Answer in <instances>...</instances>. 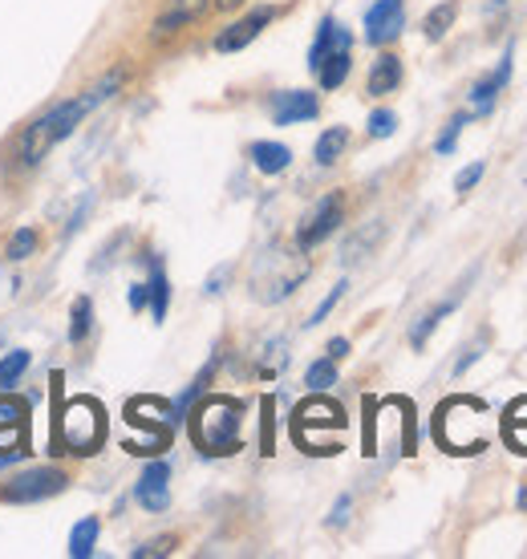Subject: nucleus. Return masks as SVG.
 Listing matches in <instances>:
<instances>
[{
  "instance_id": "nucleus-27",
  "label": "nucleus",
  "mask_w": 527,
  "mask_h": 559,
  "mask_svg": "<svg viewBox=\"0 0 527 559\" xmlns=\"http://www.w3.org/2000/svg\"><path fill=\"white\" fill-rule=\"evenodd\" d=\"M94 544H97V519H82L70 535V556L73 559H85L94 556Z\"/></svg>"
},
{
  "instance_id": "nucleus-31",
  "label": "nucleus",
  "mask_w": 527,
  "mask_h": 559,
  "mask_svg": "<svg viewBox=\"0 0 527 559\" xmlns=\"http://www.w3.org/2000/svg\"><path fill=\"white\" fill-rule=\"evenodd\" d=\"M462 127H467V114H458V118H450L446 122V130L438 134V142H434V151L438 154H450L458 146V134H462Z\"/></svg>"
},
{
  "instance_id": "nucleus-35",
  "label": "nucleus",
  "mask_w": 527,
  "mask_h": 559,
  "mask_svg": "<svg viewBox=\"0 0 527 559\" xmlns=\"http://www.w3.org/2000/svg\"><path fill=\"white\" fill-rule=\"evenodd\" d=\"M341 296H346V284H337L333 293H329V296H325V300H320L317 312H313V321H308V324H320V321H325V317H329V312H333V308H337V300H341Z\"/></svg>"
},
{
  "instance_id": "nucleus-32",
  "label": "nucleus",
  "mask_w": 527,
  "mask_h": 559,
  "mask_svg": "<svg viewBox=\"0 0 527 559\" xmlns=\"http://www.w3.org/2000/svg\"><path fill=\"white\" fill-rule=\"evenodd\" d=\"M398 130V114L394 110H374L370 114V139H389Z\"/></svg>"
},
{
  "instance_id": "nucleus-39",
  "label": "nucleus",
  "mask_w": 527,
  "mask_h": 559,
  "mask_svg": "<svg viewBox=\"0 0 527 559\" xmlns=\"http://www.w3.org/2000/svg\"><path fill=\"white\" fill-rule=\"evenodd\" d=\"M130 308H147V284H134V288H130Z\"/></svg>"
},
{
  "instance_id": "nucleus-18",
  "label": "nucleus",
  "mask_w": 527,
  "mask_h": 559,
  "mask_svg": "<svg viewBox=\"0 0 527 559\" xmlns=\"http://www.w3.org/2000/svg\"><path fill=\"white\" fill-rule=\"evenodd\" d=\"M503 438L515 454H527V397H515L503 414Z\"/></svg>"
},
{
  "instance_id": "nucleus-29",
  "label": "nucleus",
  "mask_w": 527,
  "mask_h": 559,
  "mask_svg": "<svg viewBox=\"0 0 527 559\" xmlns=\"http://www.w3.org/2000/svg\"><path fill=\"white\" fill-rule=\"evenodd\" d=\"M333 381H337V361H329V357H325V361H313V365H308L305 385L313 393H325L329 385H333Z\"/></svg>"
},
{
  "instance_id": "nucleus-41",
  "label": "nucleus",
  "mask_w": 527,
  "mask_h": 559,
  "mask_svg": "<svg viewBox=\"0 0 527 559\" xmlns=\"http://www.w3.org/2000/svg\"><path fill=\"white\" fill-rule=\"evenodd\" d=\"M220 9H236V4H244V0H215Z\"/></svg>"
},
{
  "instance_id": "nucleus-13",
  "label": "nucleus",
  "mask_w": 527,
  "mask_h": 559,
  "mask_svg": "<svg viewBox=\"0 0 527 559\" xmlns=\"http://www.w3.org/2000/svg\"><path fill=\"white\" fill-rule=\"evenodd\" d=\"M317 110H320V102H317V94H308V90H284V94H277V102H272L277 127L308 122V118H317Z\"/></svg>"
},
{
  "instance_id": "nucleus-9",
  "label": "nucleus",
  "mask_w": 527,
  "mask_h": 559,
  "mask_svg": "<svg viewBox=\"0 0 527 559\" xmlns=\"http://www.w3.org/2000/svg\"><path fill=\"white\" fill-rule=\"evenodd\" d=\"M406 28V4L402 0H377L365 13V41L370 45H389L398 41Z\"/></svg>"
},
{
  "instance_id": "nucleus-16",
  "label": "nucleus",
  "mask_w": 527,
  "mask_h": 559,
  "mask_svg": "<svg viewBox=\"0 0 527 559\" xmlns=\"http://www.w3.org/2000/svg\"><path fill=\"white\" fill-rule=\"evenodd\" d=\"M203 13H208V0H171L167 9L159 13V21H154V33H175V28L199 21Z\"/></svg>"
},
{
  "instance_id": "nucleus-24",
  "label": "nucleus",
  "mask_w": 527,
  "mask_h": 559,
  "mask_svg": "<svg viewBox=\"0 0 527 559\" xmlns=\"http://www.w3.org/2000/svg\"><path fill=\"white\" fill-rule=\"evenodd\" d=\"M28 357L25 349H13V353H4V361H0V390L9 393V390H16V381L25 378V369H28Z\"/></svg>"
},
{
  "instance_id": "nucleus-23",
  "label": "nucleus",
  "mask_w": 527,
  "mask_h": 559,
  "mask_svg": "<svg viewBox=\"0 0 527 559\" xmlns=\"http://www.w3.org/2000/svg\"><path fill=\"white\" fill-rule=\"evenodd\" d=\"M377 239H382V224H365V227H361L358 236L346 243V264H361V260H365V255L377 248Z\"/></svg>"
},
{
  "instance_id": "nucleus-33",
  "label": "nucleus",
  "mask_w": 527,
  "mask_h": 559,
  "mask_svg": "<svg viewBox=\"0 0 527 559\" xmlns=\"http://www.w3.org/2000/svg\"><path fill=\"white\" fill-rule=\"evenodd\" d=\"M175 551V535H159V539H151V544L134 547L130 556L134 559H151V556H171Z\"/></svg>"
},
{
  "instance_id": "nucleus-19",
  "label": "nucleus",
  "mask_w": 527,
  "mask_h": 559,
  "mask_svg": "<svg viewBox=\"0 0 527 559\" xmlns=\"http://www.w3.org/2000/svg\"><path fill=\"white\" fill-rule=\"evenodd\" d=\"M248 154L260 175H280V170H289V163H292V151L280 146V142H251Z\"/></svg>"
},
{
  "instance_id": "nucleus-14",
  "label": "nucleus",
  "mask_w": 527,
  "mask_h": 559,
  "mask_svg": "<svg viewBox=\"0 0 527 559\" xmlns=\"http://www.w3.org/2000/svg\"><path fill=\"white\" fill-rule=\"evenodd\" d=\"M349 66H353V57H349V45H337L329 53L320 57L317 66H308V70L317 73L320 90H337V85L349 78Z\"/></svg>"
},
{
  "instance_id": "nucleus-10",
  "label": "nucleus",
  "mask_w": 527,
  "mask_h": 559,
  "mask_svg": "<svg viewBox=\"0 0 527 559\" xmlns=\"http://www.w3.org/2000/svg\"><path fill=\"white\" fill-rule=\"evenodd\" d=\"M313 430H346V414H341V406L320 402V397L305 402V406L296 409V421H292V438H296V447H305V438Z\"/></svg>"
},
{
  "instance_id": "nucleus-28",
  "label": "nucleus",
  "mask_w": 527,
  "mask_h": 559,
  "mask_svg": "<svg viewBox=\"0 0 527 559\" xmlns=\"http://www.w3.org/2000/svg\"><path fill=\"white\" fill-rule=\"evenodd\" d=\"M284 365H289V341H268V345H264L260 378H277Z\"/></svg>"
},
{
  "instance_id": "nucleus-15",
  "label": "nucleus",
  "mask_w": 527,
  "mask_h": 559,
  "mask_svg": "<svg viewBox=\"0 0 527 559\" xmlns=\"http://www.w3.org/2000/svg\"><path fill=\"white\" fill-rule=\"evenodd\" d=\"M512 61H515V53L507 49V53H503V61H500V70H495L491 78H487V82H479V85L471 90V106H475V114H487L491 106H495V98H500V90L507 85V78H512Z\"/></svg>"
},
{
  "instance_id": "nucleus-30",
  "label": "nucleus",
  "mask_w": 527,
  "mask_h": 559,
  "mask_svg": "<svg viewBox=\"0 0 527 559\" xmlns=\"http://www.w3.org/2000/svg\"><path fill=\"white\" fill-rule=\"evenodd\" d=\"M33 252H37V231H33V227H21V231L9 239V248H4L9 260H28Z\"/></svg>"
},
{
  "instance_id": "nucleus-34",
  "label": "nucleus",
  "mask_w": 527,
  "mask_h": 559,
  "mask_svg": "<svg viewBox=\"0 0 527 559\" xmlns=\"http://www.w3.org/2000/svg\"><path fill=\"white\" fill-rule=\"evenodd\" d=\"M483 170H487L483 163H471L467 170H458V179H455V191H458V195H467V191H471L475 182L483 179Z\"/></svg>"
},
{
  "instance_id": "nucleus-21",
  "label": "nucleus",
  "mask_w": 527,
  "mask_h": 559,
  "mask_svg": "<svg viewBox=\"0 0 527 559\" xmlns=\"http://www.w3.org/2000/svg\"><path fill=\"white\" fill-rule=\"evenodd\" d=\"M349 146V130L346 127H329L325 134L317 139V146H313V154H317L320 167H333L337 158H341V151Z\"/></svg>"
},
{
  "instance_id": "nucleus-37",
  "label": "nucleus",
  "mask_w": 527,
  "mask_h": 559,
  "mask_svg": "<svg viewBox=\"0 0 527 559\" xmlns=\"http://www.w3.org/2000/svg\"><path fill=\"white\" fill-rule=\"evenodd\" d=\"M346 353H349V341L346 336H333V341H329V361H341Z\"/></svg>"
},
{
  "instance_id": "nucleus-22",
  "label": "nucleus",
  "mask_w": 527,
  "mask_h": 559,
  "mask_svg": "<svg viewBox=\"0 0 527 559\" xmlns=\"http://www.w3.org/2000/svg\"><path fill=\"white\" fill-rule=\"evenodd\" d=\"M147 305H151L154 321H163V317H167L171 284H167V272H163V267H154V272H151V284H147Z\"/></svg>"
},
{
  "instance_id": "nucleus-2",
  "label": "nucleus",
  "mask_w": 527,
  "mask_h": 559,
  "mask_svg": "<svg viewBox=\"0 0 527 559\" xmlns=\"http://www.w3.org/2000/svg\"><path fill=\"white\" fill-rule=\"evenodd\" d=\"M90 110H94V106H90V98H73V102H61V106H54L49 114H42L33 127H25V134H21V142H16L21 167H37L42 158H49V151H54L57 142L70 139L73 130L82 127V118Z\"/></svg>"
},
{
  "instance_id": "nucleus-25",
  "label": "nucleus",
  "mask_w": 527,
  "mask_h": 559,
  "mask_svg": "<svg viewBox=\"0 0 527 559\" xmlns=\"http://www.w3.org/2000/svg\"><path fill=\"white\" fill-rule=\"evenodd\" d=\"M455 16H458V4H455V0H446V4L431 9V16L422 21V28H426V37H431V41H443L446 28L455 25Z\"/></svg>"
},
{
  "instance_id": "nucleus-38",
  "label": "nucleus",
  "mask_w": 527,
  "mask_h": 559,
  "mask_svg": "<svg viewBox=\"0 0 527 559\" xmlns=\"http://www.w3.org/2000/svg\"><path fill=\"white\" fill-rule=\"evenodd\" d=\"M349 503H353V499H349V495H346V499H341V503L333 507V519H329L333 527H341V523H346V519H349Z\"/></svg>"
},
{
  "instance_id": "nucleus-42",
  "label": "nucleus",
  "mask_w": 527,
  "mask_h": 559,
  "mask_svg": "<svg viewBox=\"0 0 527 559\" xmlns=\"http://www.w3.org/2000/svg\"><path fill=\"white\" fill-rule=\"evenodd\" d=\"M519 507H524V511H527V487H524V495H519Z\"/></svg>"
},
{
  "instance_id": "nucleus-11",
  "label": "nucleus",
  "mask_w": 527,
  "mask_h": 559,
  "mask_svg": "<svg viewBox=\"0 0 527 559\" xmlns=\"http://www.w3.org/2000/svg\"><path fill=\"white\" fill-rule=\"evenodd\" d=\"M272 16H277V9H268V4H264V9H256V13H248L244 21H236V25L223 28L220 37H215V49H220V53H239L244 45H251L256 37H260L264 25H272Z\"/></svg>"
},
{
  "instance_id": "nucleus-5",
  "label": "nucleus",
  "mask_w": 527,
  "mask_h": 559,
  "mask_svg": "<svg viewBox=\"0 0 527 559\" xmlns=\"http://www.w3.org/2000/svg\"><path fill=\"white\" fill-rule=\"evenodd\" d=\"M61 442L78 459L97 454L106 442V409L97 406L94 397H73L70 406L61 409Z\"/></svg>"
},
{
  "instance_id": "nucleus-6",
  "label": "nucleus",
  "mask_w": 527,
  "mask_h": 559,
  "mask_svg": "<svg viewBox=\"0 0 527 559\" xmlns=\"http://www.w3.org/2000/svg\"><path fill=\"white\" fill-rule=\"evenodd\" d=\"M126 421L147 430V438H142L130 454H159V450H167L171 430H175L179 418H175V406L163 402V397H134V402L126 406Z\"/></svg>"
},
{
  "instance_id": "nucleus-17",
  "label": "nucleus",
  "mask_w": 527,
  "mask_h": 559,
  "mask_svg": "<svg viewBox=\"0 0 527 559\" xmlns=\"http://www.w3.org/2000/svg\"><path fill=\"white\" fill-rule=\"evenodd\" d=\"M402 85V61L394 53H382L374 61V70H370V94L382 98V94H394Z\"/></svg>"
},
{
  "instance_id": "nucleus-3",
  "label": "nucleus",
  "mask_w": 527,
  "mask_h": 559,
  "mask_svg": "<svg viewBox=\"0 0 527 559\" xmlns=\"http://www.w3.org/2000/svg\"><path fill=\"white\" fill-rule=\"evenodd\" d=\"M483 414H487L483 402H475V397H450V402L434 414V438H438L446 450H455V454L487 450Z\"/></svg>"
},
{
  "instance_id": "nucleus-1",
  "label": "nucleus",
  "mask_w": 527,
  "mask_h": 559,
  "mask_svg": "<svg viewBox=\"0 0 527 559\" xmlns=\"http://www.w3.org/2000/svg\"><path fill=\"white\" fill-rule=\"evenodd\" d=\"M239 421H244V406L236 397H208L199 402L191 418V438L195 447L203 450L208 459H223V454H236L239 450Z\"/></svg>"
},
{
  "instance_id": "nucleus-26",
  "label": "nucleus",
  "mask_w": 527,
  "mask_h": 559,
  "mask_svg": "<svg viewBox=\"0 0 527 559\" xmlns=\"http://www.w3.org/2000/svg\"><path fill=\"white\" fill-rule=\"evenodd\" d=\"M90 329H94V300H90V296H78V300H73V324H70L73 345H82L85 336H90Z\"/></svg>"
},
{
  "instance_id": "nucleus-40",
  "label": "nucleus",
  "mask_w": 527,
  "mask_h": 559,
  "mask_svg": "<svg viewBox=\"0 0 527 559\" xmlns=\"http://www.w3.org/2000/svg\"><path fill=\"white\" fill-rule=\"evenodd\" d=\"M223 280H227V267H220V272H215V276L208 280V293H220V284Z\"/></svg>"
},
{
  "instance_id": "nucleus-12",
  "label": "nucleus",
  "mask_w": 527,
  "mask_h": 559,
  "mask_svg": "<svg viewBox=\"0 0 527 559\" xmlns=\"http://www.w3.org/2000/svg\"><path fill=\"white\" fill-rule=\"evenodd\" d=\"M134 495H139V503L147 507V511H167V503H171V466L167 462H147V471L139 475Z\"/></svg>"
},
{
  "instance_id": "nucleus-7",
  "label": "nucleus",
  "mask_w": 527,
  "mask_h": 559,
  "mask_svg": "<svg viewBox=\"0 0 527 559\" xmlns=\"http://www.w3.org/2000/svg\"><path fill=\"white\" fill-rule=\"evenodd\" d=\"M66 471L57 466H33V471H21L16 478H9L0 487V503H42V499H54L66 490Z\"/></svg>"
},
{
  "instance_id": "nucleus-8",
  "label": "nucleus",
  "mask_w": 527,
  "mask_h": 559,
  "mask_svg": "<svg viewBox=\"0 0 527 559\" xmlns=\"http://www.w3.org/2000/svg\"><path fill=\"white\" fill-rule=\"evenodd\" d=\"M341 215H346V199L325 195L317 207L305 215V224H301V231H296V248H301V252H313L317 243H325V239L341 227Z\"/></svg>"
},
{
  "instance_id": "nucleus-4",
  "label": "nucleus",
  "mask_w": 527,
  "mask_h": 559,
  "mask_svg": "<svg viewBox=\"0 0 527 559\" xmlns=\"http://www.w3.org/2000/svg\"><path fill=\"white\" fill-rule=\"evenodd\" d=\"M308 280V260L301 248H277V252L260 255V264L251 272V296L260 300V305H277L284 296H292L301 284Z\"/></svg>"
},
{
  "instance_id": "nucleus-36",
  "label": "nucleus",
  "mask_w": 527,
  "mask_h": 559,
  "mask_svg": "<svg viewBox=\"0 0 527 559\" xmlns=\"http://www.w3.org/2000/svg\"><path fill=\"white\" fill-rule=\"evenodd\" d=\"M28 409L21 406V402H13V397H0V421H25Z\"/></svg>"
},
{
  "instance_id": "nucleus-20",
  "label": "nucleus",
  "mask_w": 527,
  "mask_h": 559,
  "mask_svg": "<svg viewBox=\"0 0 527 559\" xmlns=\"http://www.w3.org/2000/svg\"><path fill=\"white\" fill-rule=\"evenodd\" d=\"M455 305H458V296H450V300H443V305H434L431 312H422V317H418V324L410 329V345H414V349H422V345L431 341L434 329L443 324V317H450V312H455Z\"/></svg>"
}]
</instances>
